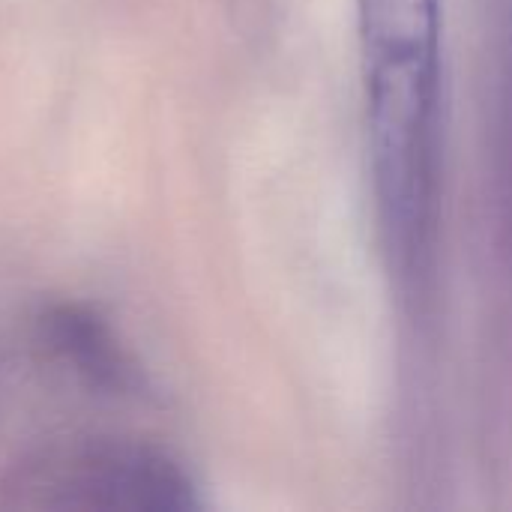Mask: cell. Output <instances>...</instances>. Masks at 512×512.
Here are the masks:
<instances>
[{
  "label": "cell",
  "mask_w": 512,
  "mask_h": 512,
  "mask_svg": "<svg viewBox=\"0 0 512 512\" xmlns=\"http://www.w3.org/2000/svg\"><path fill=\"white\" fill-rule=\"evenodd\" d=\"M372 192L405 312L423 330L438 309L444 198L441 0H357Z\"/></svg>",
  "instance_id": "obj_2"
},
{
  "label": "cell",
  "mask_w": 512,
  "mask_h": 512,
  "mask_svg": "<svg viewBox=\"0 0 512 512\" xmlns=\"http://www.w3.org/2000/svg\"><path fill=\"white\" fill-rule=\"evenodd\" d=\"M147 384L114 330L45 306L0 336V507L180 512L186 468L132 429Z\"/></svg>",
  "instance_id": "obj_1"
},
{
  "label": "cell",
  "mask_w": 512,
  "mask_h": 512,
  "mask_svg": "<svg viewBox=\"0 0 512 512\" xmlns=\"http://www.w3.org/2000/svg\"><path fill=\"white\" fill-rule=\"evenodd\" d=\"M495 246L512 294V0L504 6L501 30V69H498V102H495Z\"/></svg>",
  "instance_id": "obj_3"
}]
</instances>
